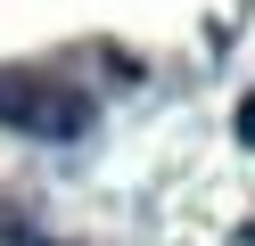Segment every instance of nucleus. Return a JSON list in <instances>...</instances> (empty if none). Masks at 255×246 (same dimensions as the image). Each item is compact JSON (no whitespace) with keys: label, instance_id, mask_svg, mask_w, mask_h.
<instances>
[{"label":"nucleus","instance_id":"2","mask_svg":"<svg viewBox=\"0 0 255 246\" xmlns=\"http://www.w3.org/2000/svg\"><path fill=\"white\" fill-rule=\"evenodd\" d=\"M8 246H58V238H33V230H8Z\"/></svg>","mask_w":255,"mask_h":246},{"label":"nucleus","instance_id":"1","mask_svg":"<svg viewBox=\"0 0 255 246\" xmlns=\"http://www.w3.org/2000/svg\"><path fill=\"white\" fill-rule=\"evenodd\" d=\"M0 123L33 131V140H83L91 131V98L58 74H33V66H0Z\"/></svg>","mask_w":255,"mask_h":246}]
</instances>
